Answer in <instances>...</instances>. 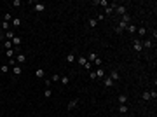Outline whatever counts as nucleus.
<instances>
[{
    "label": "nucleus",
    "instance_id": "35",
    "mask_svg": "<svg viewBox=\"0 0 157 117\" xmlns=\"http://www.w3.org/2000/svg\"><path fill=\"white\" fill-rule=\"evenodd\" d=\"M12 5H14V7H19V5H21V0H14V2H12Z\"/></svg>",
    "mask_w": 157,
    "mask_h": 117
},
{
    "label": "nucleus",
    "instance_id": "17",
    "mask_svg": "<svg viewBox=\"0 0 157 117\" xmlns=\"http://www.w3.org/2000/svg\"><path fill=\"white\" fill-rule=\"evenodd\" d=\"M126 28H127V31H129V33H134V31H136V26H134V25H127Z\"/></svg>",
    "mask_w": 157,
    "mask_h": 117
},
{
    "label": "nucleus",
    "instance_id": "25",
    "mask_svg": "<svg viewBox=\"0 0 157 117\" xmlns=\"http://www.w3.org/2000/svg\"><path fill=\"white\" fill-rule=\"evenodd\" d=\"M4 47H7V49H12V42H11V40H5V42H4Z\"/></svg>",
    "mask_w": 157,
    "mask_h": 117
},
{
    "label": "nucleus",
    "instance_id": "2",
    "mask_svg": "<svg viewBox=\"0 0 157 117\" xmlns=\"http://www.w3.org/2000/svg\"><path fill=\"white\" fill-rule=\"evenodd\" d=\"M11 42H12V46L19 47V46H21V42H23V39H21V37H17V35H14V39H12Z\"/></svg>",
    "mask_w": 157,
    "mask_h": 117
},
{
    "label": "nucleus",
    "instance_id": "34",
    "mask_svg": "<svg viewBox=\"0 0 157 117\" xmlns=\"http://www.w3.org/2000/svg\"><path fill=\"white\" fill-rule=\"evenodd\" d=\"M2 30H7V31H9V23L4 21V23H2Z\"/></svg>",
    "mask_w": 157,
    "mask_h": 117
},
{
    "label": "nucleus",
    "instance_id": "26",
    "mask_svg": "<svg viewBox=\"0 0 157 117\" xmlns=\"http://www.w3.org/2000/svg\"><path fill=\"white\" fill-rule=\"evenodd\" d=\"M96 25H98V19H89V26H91V28H94Z\"/></svg>",
    "mask_w": 157,
    "mask_h": 117
},
{
    "label": "nucleus",
    "instance_id": "13",
    "mask_svg": "<svg viewBox=\"0 0 157 117\" xmlns=\"http://www.w3.org/2000/svg\"><path fill=\"white\" fill-rule=\"evenodd\" d=\"M75 61H77L79 65H82V66H84V65H86V63H87V60H86V58H84V56H80V58H77V60H75Z\"/></svg>",
    "mask_w": 157,
    "mask_h": 117
},
{
    "label": "nucleus",
    "instance_id": "9",
    "mask_svg": "<svg viewBox=\"0 0 157 117\" xmlns=\"http://www.w3.org/2000/svg\"><path fill=\"white\" fill-rule=\"evenodd\" d=\"M96 77H98V79H101V77H105V70H103V68H101V66H100V68H98V70H96Z\"/></svg>",
    "mask_w": 157,
    "mask_h": 117
},
{
    "label": "nucleus",
    "instance_id": "1",
    "mask_svg": "<svg viewBox=\"0 0 157 117\" xmlns=\"http://www.w3.org/2000/svg\"><path fill=\"white\" fill-rule=\"evenodd\" d=\"M133 49L136 52H141V49H143V44L140 42V40H134V44H133Z\"/></svg>",
    "mask_w": 157,
    "mask_h": 117
},
{
    "label": "nucleus",
    "instance_id": "30",
    "mask_svg": "<svg viewBox=\"0 0 157 117\" xmlns=\"http://www.w3.org/2000/svg\"><path fill=\"white\" fill-rule=\"evenodd\" d=\"M96 54H94V52H89V60H91V61H96Z\"/></svg>",
    "mask_w": 157,
    "mask_h": 117
},
{
    "label": "nucleus",
    "instance_id": "3",
    "mask_svg": "<svg viewBox=\"0 0 157 117\" xmlns=\"http://www.w3.org/2000/svg\"><path fill=\"white\" fill-rule=\"evenodd\" d=\"M35 12H44L46 11V5H44V4H35Z\"/></svg>",
    "mask_w": 157,
    "mask_h": 117
},
{
    "label": "nucleus",
    "instance_id": "27",
    "mask_svg": "<svg viewBox=\"0 0 157 117\" xmlns=\"http://www.w3.org/2000/svg\"><path fill=\"white\" fill-rule=\"evenodd\" d=\"M59 79H61V75H52V77H51V82H58Z\"/></svg>",
    "mask_w": 157,
    "mask_h": 117
},
{
    "label": "nucleus",
    "instance_id": "19",
    "mask_svg": "<svg viewBox=\"0 0 157 117\" xmlns=\"http://www.w3.org/2000/svg\"><path fill=\"white\" fill-rule=\"evenodd\" d=\"M141 98H143V100H145V101H149V100H150V91H145V93H143V96H141Z\"/></svg>",
    "mask_w": 157,
    "mask_h": 117
},
{
    "label": "nucleus",
    "instance_id": "14",
    "mask_svg": "<svg viewBox=\"0 0 157 117\" xmlns=\"http://www.w3.org/2000/svg\"><path fill=\"white\" fill-rule=\"evenodd\" d=\"M77 103H79L77 100H72V101L68 103V110H73V108H75V107H77Z\"/></svg>",
    "mask_w": 157,
    "mask_h": 117
},
{
    "label": "nucleus",
    "instance_id": "12",
    "mask_svg": "<svg viewBox=\"0 0 157 117\" xmlns=\"http://www.w3.org/2000/svg\"><path fill=\"white\" fill-rule=\"evenodd\" d=\"M112 86H114V80L110 77H105V87H112Z\"/></svg>",
    "mask_w": 157,
    "mask_h": 117
},
{
    "label": "nucleus",
    "instance_id": "11",
    "mask_svg": "<svg viewBox=\"0 0 157 117\" xmlns=\"http://www.w3.org/2000/svg\"><path fill=\"white\" fill-rule=\"evenodd\" d=\"M96 5H103V7H108V0H96Z\"/></svg>",
    "mask_w": 157,
    "mask_h": 117
},
{
    "label": "nucleus",
    "instance_id": "20",
    "mask_svg": "<svg viewBox=\"0 0 157 117\" xmlns=\"http://www.w3.org/2000/svg\"><path fill=\"white\" fill-rule=\"evenodd\" d=\"M4 21H5V23H11V21H12V16H11V14L7 12V14L4 16Z\"/></svg>",
    "mask_w": 157,
    "mask_h": 117
},
{
    "label": "nucleus",
    "instance_id": "23",
    "mask_svg": "<svg viewBox=\"0 0 157 117\" xmlns=\"http://www.w3.org/2000/svg\"><path fill=\"white\" fill-rule=\"evenodd\" d=\"M5 54H7V58H9V60H11V58L14 56V51H12V49H7V51H5Z\"/></svg>",
    "mask_w": 157,
    "mask_h": 117
},
{
    "label": "nucleus",
    "instance_id": "4",
    "mask_svg": "<svg viewBox=\"0 0 157 117\" xmlns=\"http://www.w3.org/2000/svg\"><path fill=\"white\" fill-rule=\"evenodd\" d=\"M110 79L114 80V82H115V80H119V79H120L119 72H117V70H112V74H110Z\"/></svg>",
    "mask_w": 157,
    "mask_h": 117
},
{
    "label": "nucleus",
    "instance_id": "38",
    "mask_svg": "<svg viewBox=\"0 0 157 117\" xmlns=\"http://www.w3.org/2000/svg\"><path fill=\"white\" fill-rule=\"evenodd\" d=\"M0 33H2V26H0Z\"/></svg>",
    "mask_w": 157,
    "mask_h": 117
},
{
    "label": "nucleus",
    "instance_id": "28",
    "mask_svg": "<svg viewBox=\"0 0 157 117\" xmlns=\"http://www.w3.org/2000/svg\"><path fill=\"white\" fill-rule=\"evenodd\" d=\"M0 70H2L4 74H7V72H9V65H2V66H0Z\"/></svg>",
    "mask_w": 157,
    "mask_h": 117
},
{
    "label": "nucleus",
    "instance_id": "8",
    "mask_svg": "<svg viewBox=\"0 0 157 117\" xmlns=\"http://www.w3.org/2000/svg\"><path fill=\"white\" fill-rule=\"evenodd\" d=\"M61 84H63V86H66V84H68L70 82V77H68V75H61Z\"/></svg>",
    "mask_w": 157,
    "mask_h": 117
},
{
    "label": "nucleus",
    "instance_id": "6",
    "mask_svg": "<svg viewBox=\"0 0 157 117\" xmlns=\"http://www.w3.org/2000/svg\"><path fill=\"white\" fill-rule=\"evenodd\" d=\"M16 61H17V63H25V61H26V56L23 54V52H19V54L16 56Z\"/></svg>",
    "mask_w": 157,
    "mask_h": 117
},
{
    "label": "nucleus",
    "instance_id": "37",
    "mask_svg": "<svg viewBox=\"0 0 157 117\" xmlns=\"http://www.w3.org/2000/svg\"><path fill=\"white\" fill-rule=\"evenodd\" d=\"M150 98H154V100H155V98H157V93H155V91H150Z\"/></svg>",
    "mask_w": 157,
    "mask_h": 117
},
{
    "label": "nucleus",
    "instance_id": "31",
    "mask_svg": "<svg viewBox=\"0 0 157 117\" xmlns=\"http://www.w3.org/2000/svg\"><path fill=\"white\" fill-rule=\"evenodd\" d=\"M138 33H140V37H143V35H145V33H147V30H145V28H143V26H141V28H140V30H138Z\"/></svg>",
    "mask_w": 157,
    "mask_h": 117
},
{
    "label": "nucleus",
    "instance_id": "32",
    "mask_svg": "<svg viewBox=\"0 0 157 117\" xmlns=\"http://www.w3.org/2000/svg\"><path fill=\"white\" fill-rule=\"evenodd\" d=\"M12 23H14V26H21V19H16V17H14V19H12Z\"/></svg>",
    "mask_w": 157,
    "mask_h": 117
},
{
    "label": "nucleus",
    "instance_id": "29",
    "mask_svg": "<svg viewBox=\"0 0 157 117\" xmlns=\"http://www.w3.org/2000/svg\"><path fill=\"white\" fill-rule=\"evenodd\" d=\"M143 44V47H150L152 46V40H145V42H141Z\"/></svg>",
    "mask_w": 157,
    "mask_h": 117
},
{
    "label": "nucleus",
    "instance_id": "10",
    "mask_svg": "<svg viewBox=\"0 0 157 117\" xmlns=\"http://www.w3.org/2000/svg\"><path fill=\"white\" fill-rule=\"evenodd\" d=\"M21 72H23V70H21V66H12V74H14V75H21Z\"/></svg>",
    "mask_w": 157,
    "mask_h": 117
},
{
    "label": "nucleus",
    "instance_id": "22",
    "mask_svg": "<svg viewBox=\"0 0 157 117\" xmlns=\"http://www.w3.org/2000/svg\"><path fill=\"white\" fill-rule=\"evenodd\" d=\"M44 96H46V98H51V96H52V91H51V89L47 87L46 91H44Z\"/></svg>",
    "mask_w": 157,
    "mask_h": 117
},
{
    "label": "nucleus",
    "instance_id": "7",
    "mask_svg": "<svg viewBox=\"0 0 157 117\" xmlns=\"http://www.w3.org/2000/svg\"><path fill=\"white\" fill-rule=\"evenodd\" d=\"M117 100H119V103H120V105H126V101H127V96H126V94H119V98H117Z\"/></svg>",
    "mask_w": 157,
    "mask_h": 117
},
{
    "label": "nucleus",
    "instance_id": "15",
    "mask_svg": "<svg viewBox=\"0 0 157 117\" xmlns=\"http://www.w3.org/2000/svg\"><path fill=\"white\" fill-rule=\"evenodd\" d=\"M35 75H37L38 79H42V77H44L46 74H44V70H42V68H37V72H35Z\"/></svg>",
    "mask_w": 157,
    "mask_h": 117
},
{
    "label": "nucleus",
    "instance_id": "18",
    "mask_svg": "<svg viewBox=\"0 0 157 117\" xmlns=\"http://www.w3.org/2000/svg\"><path fill=\"white\" fill-rule=\"evenodd\" d=\"M14 39V31H7L5 33V40H12Z\"/></svg>",
    "mask_w": 157,
    "mask_h": 117
},
{
    "label": "nucleus",
    "instance_id": "21",
    "mask_svg": "<svg viewBox=\"0 0 157 117\" xmlns=\"http://www.w3.org/2000/svg\"><path fill=\"white\" fill-rule=\"evenodd\" d=\"M119 112H120V114H126V112H127V105H120L119 107Z\"/></svg>",
    "mask_w": 157,
    "mask_h": 117
},
{
    "label": "nucleus",
    "instance_id": "5",
    "mask_svg": "<svg viewBox=\"0 0 157 117\" xmlns=\"http://www.w3.org/2000/svg\"><path fill=\"white\" fill-rule=\"evenodd\" d=\"M115 11H117V14H120V16L126 14V7L124 5H117V7H115Z\"/></svg>",
    "mask_w": 157,
    "mask_h": 117
},
{
    "label": "nucleus",
    "instance_id": "33",
    "mask_svg": "<svg viewBox=\"0 0 157 117\" xmlns=\"http://www.w3.org/2000/svg\"><path fill=\"white\" fill-rule=\"evenodd\" d=\"M89 77H91L93 80H96L98 77H96V72H89Z\"/></svg>",
    "mask_w": 157,
    "mask_h": 117
},
{
    "label": "nucleus",
    "instance_id": "24",
    "mask_svg": "<svg viewBox=\"0 0 157 117\" xmlns=\"http://www.w3.org/2000/svg\"><path fill=\"white\" fill-rule=\"evenodd\" d=\"M112 12H114V5H112V7H105V14H112Z\"/></svg>",
    "mask_w": 157,
    "mask_h": 117
},
{
    "label": "nucleus",
    "instance_id": "16",
    "mask_svg": "<svg viewBox=\"0 0 157 117\" xmlns=\"http://www.w3.org/2000/svg\"><path fill=\"white\" fill-rule=\"evenodd\" d=\"M75 60H77V58H75V54H72V52H70L68 56H66V61H68V63H73Z\"/></svg>",
    "mask_w": 157,
    "mask_h": 117
},
{
    "label": "nucleus",
    "instance_id": "36",
    "mask_svg": "<svg viewBox=\"0 0 157 117\" xmlns=\"http://www.w3.org/2000/svg\"><path fill=\"white\" fill-rule=\"evenodd\" d=\"M94 65H96L98 68H100V65H101V60H100V58H96V61H94Z\"/></svg>",
    "mask_w": 157,
    "mask_h": 117
}]
</instances>
